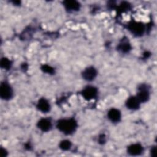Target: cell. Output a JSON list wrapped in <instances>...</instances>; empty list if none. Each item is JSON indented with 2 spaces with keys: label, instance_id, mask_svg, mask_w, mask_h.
Segmentation results:
<instances>
[{
  "label": "cell",
  "instance_id": "5bb4252c",
  "mask_svg": "<svg viewBox=\"0 0 157 157\" xmlns=\"http://www.w3.org/2000/svg\"><path fill=\"white\" fill-rule=\"evenodd\" d=\"M71 142L68 140H62L60 144H59V148L64 150V151H67V150H69L71 147Z\"/></svg>",
  "mask_w": 157,
  "mask_h": 157
},
{
  "label": "cell",
  "instance_id": "8fae6325",
  "mask_svg": "<svg viewBox=\"0 0 157 157\" xmlns=\"http://www.w3.org/2000/svg\"><path fill=\"white\" fill-rule=\"evenodd\" d=\"M107 116L110 120L112 122H118L121 118V113L119 110L117 109L112 108L110 109L108 112Z\"/></svg>",
  "mask_w": 157,
  "mask_h": 157
},
{
  "label": "cell",
  "instance_id": "5b68a950",
  "mask_svg": "<svg viewBox=\"0 0 157 157\" xmlns=\"http://www.w3.org/2000/svg\"><path fill=\"white\" fill-rule=\"evenodd\" d=\"M82 94L86 100L89 101L94 99L97 96L98 90L94 86H88L83 90Z\"/></svg>",
  "mask_w": 157,
  "mask_h": 157
},
{
  "label": "cell",
  "instance_id": "3957f363",
  "mask_svg": "<svg viewBox=\"0 0 157 157\" xmlns=\"http://www.w3.org/2000/svg\"><path fill=\"white\" fill-rule=\"evenodd\" d=\"M13 90L11 86L7 83H2L0 86V96L2 99L8 100L12 98Z\"/></svg>",
  "mask_w": 157,
  "mask_h": 157
},
{
  "label": "cell",
  "instance_id": "ac0fdd59",
  "mask_svg": "<svg viewBox=\"0 0 157 157\" xmlns=\"http://www.w3.org/2000/svg\"><path fill=\"white\" fill-rule=\"evenodd\" d=\"M99 143H101V144H104V143H105V136H104V135L102 134V135H101V136H99Z\"/></svg>",
  "mask_w": 157,
  "mask_h": 157
},
{
  "label": "cell",
  "instance_id": "52a82bcc",
  "mask_svg": "<svg viewBox=\"0 0 157 157\" xmlns=\"http://www.w3.org/2000/svg\"><path fill=\"white\" fill-rule=\"evenodd\" d=\"M128 153L132 156L140 155L143 151V147L139 144H134L128 147Z\"/></svg>",
  "mask_w": 157,
  "mask_h": 157
},
{
  "label": "cell",
  "instance_id": "30bf717a",
  "mask_svg": "<svg viewBox=\"0 0 157 157\" xmlns=\"http://www.w3.org/2000/svg\"><path fill=\"white\" fill-rule=\"evenodd\" d=\"M63 4L67 10L72 11L78 10L80 7V3L78 1L74 0L64 1L63 2Z\"/></svg>",
  "mask_w": 157,
  "mask_h": 157
},
{
  "label": "cell",
  "instance_id": "7a4b0ae2",
  "mask_svg": "<svg viewBox=\"0 0 157 157\" xmlns=\"http://www.w3.org/2000/svg\"><path fill=\"white\" fill-rule=\"evenodd\" d=\"M128 28L129 30L136 36L142 35L145 31V26L140 22L131 21L129 23Z\"/></svg>",
  "mask_w": 157,
  "mask_h": 157
},
{
  "label": "cell",
  "instance_id": "6da1fadb",
  "mask_svg": "<svg viewBox=\"0 0 157 157\" xmlns=\"http://www.w3.org/2000/svg\"><path fill=\"white\" fill-rule=\"evenodd\" d=\"M77 126V122L74 118L61 119L56 123L57 128L65 134H71L74 132Z\"/></svg>",
  "mask_w": 157,
  "mask_h": 157
},
{
  "label": "cell",
  "instance_id": "d6986e66",
  "mask_svg": "<svg viewBox=\"0 0 157 157\" xmlns=\"http://www.w3.org/2000/svg\"><path fill=\"white\" fill-rule=\"evenodd\" d=\"M7 155V152L5 150V149H3L2 148H1V157H4L6 156Z\"/></svg>",
  "mask_w": 157,
  "mask_h": 157
},
{
  "label": "cell",
  "instance_id": "e0dca14e",
  "mask_svg": "<svg viewBox=\"0 0 157 157\" xmlns=\"http://www.w3.org/2000/svg\"><path fill=\"white\" fill-rule=\"evenodd\" d=\"M156 148L155 147H153L151 148V150H150V154H151V156H153V157H155L156 156Z\"/></svg>",
  "mask_w": 157,
  "mask_h": 157
},
{
  "label": "cell",
  "instance_id": "2e32d148",
  "mask_svg": "<svg viewBox=\"0 0 157 157\" xmlns=\"http://www.w3.org/2000/svg\"><path fill=\"white\" fill-rule=\"evenodd\" d=\"M42 70L45 72H47V73H48V74H53L54 72V69L53 67H52L51 66H48V65H43L41 67Z\"/></svg>",
  "mask_w": 157,
  "mask_h": 157
},
{
  "label": "cell",
  "instance_id": "8992f818",
  "mask_svg": "<svg viewBox=\"0 0 157 157\" xmlns=\"http://www.w3.org/2000/svg\"><path fill=\"white\" fill-rule=\"evenodd\" d=\"M97 75V71L93 67L86 68L82 72L83 78L87 81H91L95 78Z\"/></svg>",
  "mask_w": 157,
  "mask_h": 157
},
{
  "label": "cell",
  "instance_id": "ba28073f",
  "mask_svg": "<svg viewBox=\"0 0 157 157\" xmlns=\"http://www.w3.org/2000/svg\"><path fill=\"white\" fill-rule=\"evenodd\" d=\"M37 127L44 132L48 131L52 128V123L49 119L42 118L37 123Z\"/></svg>",
  "mask_w": 157,
  "mask_h": 157
},
{
  "label": "cell",
  "instance_id": "9c48e42d",
  "mask_svg": "<svg viewBox=\"0 0 157 157\" xmlns=\"http://www.w3.org/2000/svg\"><path fill=\"white\" fill-rule=\"evenodd\" d=\"M140 102L136 96H131L129 98L126 102V107L131 110H136L139 108Z\"/></svg>",
  "mask_w": 157,
  "mask_h": 157
},
{
  "label": "cell",
  "instance_id": "4fadbf2b",
  "mask_svg": "<svg viewBox=\"0 0 157 157\" xmlns=\"http://www.w3.org/2000/svg\"><path fill=\"white\" fill-rule=\"evenodd\" d=\"M118 48L119 50L121 51L122 52L126 53L131 50V47L130 44L127 40H123L118 45Z\"/></svg>",
  "mask_w": 157,
  "mask_h": 157
},
{
  "label": "cell",
  "instance_id": "9a60e30c",
  "mask_svg": "<svg viewBox=\"0 0 157 157\" xmlns=\"http://www.w3.org/2000/svg\"><path fill=\"white\" fill-rule=\"evenodd\" d=\"M0 65L2 68L8 69L11 66V62L6 58H3L1 59L0 62Z\"/></svg>",
  "mask_w": 157,
  "mask_h": 157
},
{
  "label": "cell",
  "instance_id": "277c9868",
  "mask_svg": "<svg viewBox=\"0 0 157 157\" xmlns=\"http://www.w3.org/2000/svg\"><path fill=\"white\" fill-rule=\"evenodd\" d=\"M139 92L136 96L137 98L140 102H147L150 98V94L148 89L145 85H142L139 88Z\"/></svg>",
  "mask_w": 157,
  "mask_h": 157
},
{
  "label": "cell",
  "instance_id": "7c38bea8",
  "mask_svg": "<svg viewBox=\"0 0 157 157\" xmlns=\"http://www.w3.org/2000/svg\"><path fill=\"white\" fill-rule=\"evenodd\" d=\"M37 108L42 112L46 113L50 110V105L47 100L44 98H41L38 101L37 104Z\"/></svg>",
  "mask_w": 157,
  "mask_h": 157
}]
</instances>
